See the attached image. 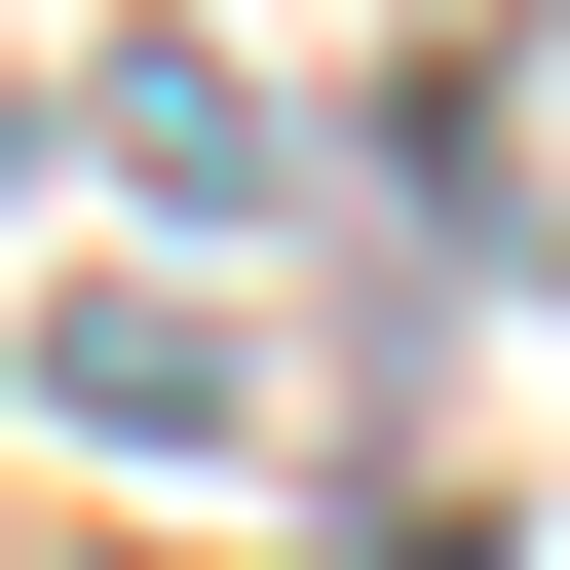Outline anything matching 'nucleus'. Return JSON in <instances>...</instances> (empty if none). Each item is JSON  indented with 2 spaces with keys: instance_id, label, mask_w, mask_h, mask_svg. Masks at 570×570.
<instances>
[{
  "instance_id": "nucleus-2",
  "label": "nucleus",
  "mask_w": 570,
  "mask_h": 570,
  "mask_svg": "<svg viewBox=\"0 0 570 570\" xmlns=\"http://www.w3.org/2000/svg\"><path fill=\"white\" fill-rule=\"evenodd\" d=\"M39 381H77V419H153V456H190V419H228V305H39Z\"/></svg>"
},
{
  "instance_id": "nucleus-1",
  "label": "nucleus",
  "mask_w": 570,
  "mask_h": 570,
  "mask_svg": "<svg viewBox=\"0 0 570 570\" xmlns=\"http://www.w3.org/2000/svg\"><path fill=\"white\" fill-rule=\"evenodd\" d=\"M77 115H115V153H153V190H305V115H266V77H228V39H115V77H77Z\"/></svg>"
}]
</instances>
